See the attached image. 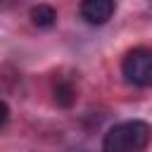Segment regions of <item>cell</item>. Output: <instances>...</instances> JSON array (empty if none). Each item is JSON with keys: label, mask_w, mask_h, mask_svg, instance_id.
Masks as SVG:
<instances>
[{"label": "cell", "mask_w": 152, "mask_h": 152, "mask_svg": "<svg viewBox=\"0 0 152 152\" xmlns=\"http://www.w3.org/2000/svg\"><path fill=\"white\" fill-rule=\"evenodd\" d=\"M28 17H31L33 26H38V28H52L57 21V12L52 5H36V7H31Z\"/></svg>", "instance_id": "obj_4"}, {"label": "cell", "mask_w": 152, "mask_h": 152, "mask_svg": "<svg viewBox=\"0 0 152 152\" xmlns=\"http://www.w3.org/2000/svg\"><path fill=\"white\" fill-rule=\"evenodd\" d=\"M81 17L90 26H102L112 19L116 10V0H81Z\"/></svg>", "instance_id": "obj_3"}, {"label": "cell", "mask_w": 152, "mask_h": 152, "mask_svg": "<svg viewBox=\"0 0 152 152\" xmlns=\"http://www.w3.org/2000/svg\"><path fill=\"white\" fill-rule=\"evenodd\" d=\"M74 100H76L74 86H71L69 81H59V83L55 86V102H57L59 107H71Z\"/></svg>", "instance_id": "obj_5"}, {"label": "cell", "mask_w": 152, "mask_h": 152, "mask_svg": "<svg viewBox=\"0 0 152 152\" xmlns=\"http://www.w3.org/2000/svg\"><path fill=\"white\" fill-rule=\"evenodd\" d=\"M152 138V131L145 121L131 119L112 126L102 138V152H142Z\"/></svg>", "instance_id": "obj_1"}, {"label": "cell", "mask_w": 152, "mask_h": 152, "mask_svg": "<svg viewBox=\"0 0 152 152\" xmlns=\"http://www.w3.org/2000/svg\"><path fill=\"white\" fill-rule=\"evenodd\" d=\"M121 74L126 83L135 88L152 86V50L150 48H133L121 59Z\"/></svg>", "instance_id": "obj_2"}]
</instances>
